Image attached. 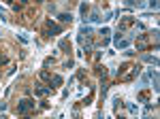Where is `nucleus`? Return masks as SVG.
<instances>
[{"label": "nucleus", "mask_w": 160, "mask_h": 119, "mask_svg": "<svg viewBox=\"0 0 160 119\" xmlns=\"http://www.w3.org/2000/svg\"><path fill=\"white\" fill-rule=\"evenodd\" d=\"M139 100L148 102V100H149V92H141V94H139Z\"/></svg>", "instance_id": "6ab92c4d"}, {"label": "nucleus", "mask_w": 160, "mask_h": 119, "mask_svg": "<svg viewBox=\"0 0 160 119\" xmlns=\"http://www.w3.org/2000/svg\"><path fill=\"white\" fill-rule=\"evenodd\" d=\"M79 13H81V17L86 19V17H88V13H90V4H88V2H83V4L79 7Z\"/></svg>", "instance_id": "2eb2a0df"}, {"label": "nucleus", "mask_w": 160, "mask_h": 119, "mask_svg": "<svg viewBox=\"0 0 160 119\" xmlns=\"http://www.w3.org/2000/svg\"><path fill=\"white\" fill-rule=\"evenodd\" d=\"M58 47H60L64 53H68V51H71V40H68V38H62L60 43H58Z\"/></svg>", "instance_id": "9d476101"}, {"label": "nucleus", "mask_w": 160, "mask_h": 119, "mask_svg": "<svg viewBox=\"0 0 160 119\" xmlns=\"http://www.w3.org/2000/svg\"><path fill=\"white\" fill-rule=\"evenodd\" d=\"M7 2H9V4H13V0H7Z\"/></svg>", "instance_id": "b1692460"}, {"label": "nucleus", "mask_w": 160, "mask_h": 119, "mask_svg": "<svg viewBox=\"0 0 160 119\" xmlns=\"http://www.w3.org/2000/svg\"><path fill=\"white\" fill-rule=\"evenodd\" d=\"M75 66V60H66V62H64V68H73Z\"/></svg>", "instance_id": "412c9836"}, {"label": "nucleus", "mask_w": 160, "mask_h": 119, "mask_svg": "<svg viewBox=\"0 0 160 119\" xmlns=\"http://www.w3.org/2000/svg\"><path fill=\"white\" fill-rule=\"evenodd\" d=\"M143 62H149V64L158 66V58H156V55H143Z\"/></svg>", "instance_id": "dca6fc26"}, {"label": "nucleus", "mask_w": 160, "mask_h": 119, "mask_svg": "<svg viewBox=\"0 0 160 119\" xmlns=\"http://www.w3.org/2000/svg\"><path fill=\"white\" fill-rule=\"evenodd\" d=\"M53 62H56L53 58H45V60H43V68H47V66H51Z\"/></svg>", "instance_id": "a211bd4d"}, {"label": "nucleus", "mask_w": 160, "mask_h": 119, "mask_svg": "<svg viewBox=\"0 0 160 119\" xmlns=\"http://www.w3.org/2000/svg\"><path fill=\"white\" fill-rule=\"evenodd\" d=\"M124 2H126L128 7H139V4H141V0H124Z\"/></svg>", "instance_id": "aec40b11"}, {"label": "nucleus", "mask_w": 160, "mask_h": 119, "mask_svg": "<svg viewBox=\"0 0 160 119\" xmlns=\"http://www.w3.org/2000/svg\"><path fill=\"white\" fill-rule=\"evenodd\" d=\"M107 89H109V85L102 81V85H100V98H105V96H107Z\"/></svg>", "instance_id": "f3484780"}, {"label": "nucleus", "mask_w": 160, "mask_h": 119, "mask_svg": "<svg viewBox=\"0 0 160 119\" xmlns=\"http://www.w3.org/2000/svg\"><path fill=\"white\" fill-rule=\"evenodd\" d=\"M90 21H102V17H100V11L98 9H94V11L90 13V17H88Z\"/></svg>", "instance_id": "4468645a"}, {"label": "nucleus", "mask_w": 160, "mask_h": 119, "mask_svg": "<svg viewBox=\"0 0 160 119\" xmlns=\"http://www.w3.org/2000/svg\"><path fill=\"white\" fill-rule=\"evenodd\" d=\"M62 28L60 24H56V21H51V19H47L45 21V36H56V34H62Z\"/></svg>", "instance_id": "20e7f679"}, {"label": "nucleus", "mask_w": 160, "mask_h": 119, "mask_svg": "<svg viewBox=\"0 0 160 119\" xmlns=\"http://www.w3.org/2000/svg\"><path fill=\"white\" fill-rule=\"evenodd\" d=\"M38 81H41V83H51V72L43 68V70L38 72Z\"/></svg>", "instance_id": "6e6552de"}, {"label": "nucleus", "mask_w": 160, "mask_h": 119, "mask_svg": "<svg viewBox=\"0 0 160 119\" xmlns=\"http://www.w3.org/2000/svg\"><path fill=\"white\" fill-rule=\"evenodd\" d=\"M137 51H145L148 47L158 49V32H148V34H137Z\"/></svg>", "instance_id": "f257e3e1"}, {"label": "nucleus", "mask_w": 160, "mask_h": 119, "mask_svg": "<svg viewBox=\"0 0 160 119\" xmlns=\"http://www.w3.org/2000/svg\"><path fill=\"white\" fill-rule=\"evenodd\" d=\"M58 19H60L62 24H71L73 21V15L71 13H58Z\"/></svg>", "instance_id": "f8f14e48"}, {"label": "nucleus", "mask_w": 160, "mask_h": 119, "mask_svg": "<svg viewBox=\"0 0 160 119\" xmlns=\"http://www.w3.org/2000/svg\"><path fill=\"white\" fill-rule=\"evenodd\" d=\"M0 111H7V102H2V100H0Z\"/></svg>", "instance_id": "5701e85b"}, {"label": "nucleus", "mask_w": 160, "mask_h": 119, "mask_svg": "<svg viewBox=\"0 0 160 119\" xmlns=\"http://www.w3.org/2000/svg\"><path fill=\"white\" fill-rule=\"evenodd\" d=\"M22 2H24V4H26V2H30V0H22Z\"/></svg>", "instance_id": "393cba45"}, {"label": "nucleus", "mask_w": 160, "mask_h": 119, "mask_svg": "<svg viewBox=\"0 0 160 119\" xmlns=\"http://www.w3.org/2000/svg\"><path fill=\"white\" fill-rule=\"evenodd\" d=\"M135 24H137L135 17H124L122 21L118 24V32H124V34H126V30H130V28H132Z\"/></svg>", "instance_id": "423d86ee"}, {"label": "nucleus", "mask_w": 160, "mask_h": 119, "mask_svg": "<svg viewBox=\"0 0 160 119\" xmlns=\"http://www.w3.org/2000/svg\"><path fill=\"white\" fill-rule=\"evenodd\" d=\"M51 94V85H45V83H37L34 85V96L38 98H47Z\"/></svg>", "instance_id": "39448f33"}, {"label": "nucleus", "mask_w": 160, "mask_h": 119, "mask_svg": "<svg viewBox=\"0 0 160 119\" xmlns=\"http://www.w3.org/2000/svg\"><path fill=\"white\" fill-rule=\"evenodd\" d=\"M154 72H156V70H154V68H149V70L145 72L143 77H141V83H143V85H148L149 81H152V74H154Z\"/></svg>", "instance_id": "ddd939ff"}, {"label": "nucleus", "mask_w": 160, "mask_h": 119, "mask_svg": "<svg viewBox=\"0 0 160 119\" xmlns=\"http://www.w3.org/2000/svg\"><path fill=\"white\" fill-rule=\"evenodd\" d=\"M34 2H43V0H34Z\"/></svg>", "instance_id": "a878e982"}, {"label": "nucleus", "mask_w": 160, "mask_h": 119, "mask_svg": "<svg viewBox=\"0 0 160 119\" xmlns=\"http://www.w3.org/2000/svg\"><path fill=\"white\" fill-rule=\"evenodd\" d=\"M139 72H141V68H139V66L130 64V62H126L122 68H120V72H118V79H120L122 83H132L137 77H139Z\"/></svg>", "instance_id": "f03ea898"}, {"label": "nucleus", "mask_w": 160, "mask_h": 119, "mask_svg": "<svg viewBox=\"0 0 160 119\" xmlns=\"http://www.w3.org/2000/svg\"><path fill=\"white\" fill-rule=\"evenodd\" d=\"M92 34H94V30H92V26L90 24H83L81 26V30H79V36H88V38H92Z\"/></svg>", "instance_id": "1a4fd4ad"}, {"label": "nucleus", "mask_w": 160, "mask_h": 119, "mask_svg": "<svg viewBox=\"0 0 160 119\" xmlns=\"http://www.w3.org/2000/svg\"><path fill=\"white\" fill-rule=\"evenodd\" d=\"M62 83H64V79H62V77H60V74H51V87H60V85Z\"/></svg>", "instance_id": "9b49d317"}, {"label": "nucleus", "mask_w": 160, "mask_h": 119, "mask_svg": "<svg viewBox=\"0 0 160 119\" xmlns=\"http://www.w3.org/2000/svg\"><path fill=\"white\" fill-rule=\"evenodd\" d=\"M100 38H102V40H100V45H102V47H105V45H109V36H111V28H107V26H105V28H100Z\"/></svg>", "instance_id": "0eeeda50"}, {"label": "nucleus", "mask_w": 160, "mask_h": 119, "mask_svg": "<svg viewBox=\"0 0 160 119\" xmlns=\"http://www.w3.org/2000/svg\"><path fill=\"white\" fill-rule=\"evenodd\" d=\"M34 100L32 98H24V100H19L17 102V115H28L30 111H34Z\"/></svg>", "instance_id": "7ed1b4c3"}, {"label": "nucleus", "mask_w": 160, "mask_h": 119, "mask_svg": "<svg viewBox=\"0 0 160 119\" xmlns=\"http://www.w3.org/2000/svg\"><path fill=\"white\" fill-rule=\"evenodd\" d=\"M149 9L156 11V9H158V0H149Z\"/></svg>", "instance_id": "4be33fe9"}]
</instances>
